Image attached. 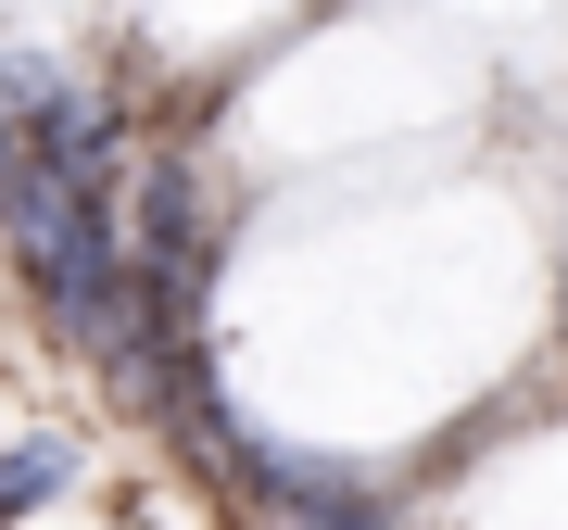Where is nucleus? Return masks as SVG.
Masks as SVG:
<instances>
[{
	"label": "nucleus",
	"instance_id": "f257e3e1",
	"mask_svg": "<svg viewBox=\"0 0 568 530\" xmlns=\"http://www.w3.org/2000/svg\"><path fill=\"white\" fill-rule=\"evenodd\" d=\"M0 241L26 253V278H39V304L63 342L114 354V367H140V241L114 227L102 190L51 177V164H26V177H0Z\"/></svg>",
	"mask_w": 568,
	"mask_h": 530
},
{
	"label": "nucleus",
	"instance_id": "f03ea898",
	"mask_svg": "<svg viewBox=\"0 0 568 530\" xmlns=\"http://www.w3.org/2000/svg\"><path fill=\"white\" fill-rule=\"evenodd\" d=\"M13 114H26V152L51 164V177H77V190H102V164H114V102L102 89H77L63 63H13Z\"/></svg>",
	"mask_w": 568,
	"mask_h": 530
},
{
	"label": "nucleus",
	"instance_id": "7ed1b4c3",
	"mask_svg": "<svg viewBox=\"0 0 568 530\" xmlns=\"http://www.w3.org/2000/svg\"><path fill=\"white\" fill-rule=\"evenodd\" d=\"M190 253H203V177L190 152H164L140 177V278H190Z\"/></svg>",
	"mask_w": 568,
	"mask_h": 530
},
{
	"label": "nucleus",
	"instance_id": "20e7f679",
	"mask_svg": "<svg viewBox=\"0 0 568 530\" xmlns=\"http://www.w3.org/2000/svg\"><path fill=\"white\" fill-rule=\"evenodd\" d=\"M77 492V442L63 429H26V442H0V530H26L39 506Z\"/></svg>",
	"mask_w": 568,
	"mask_h": 530
},
{
	"label": "nucleus",
	"instance_id": "39448f33",
	"mask_svg": "<svg viewBox=\"0 0 568 530\" xmlns=\"http://www.w3.org/2000/svg\"><path fill=\"white\" fill-rule=\"evenodd\" d=\"M291 530H392V506H366V492H328L316 518H291Z\"/></svg>",
	"mask_w": 568,
	"mask_h": 530
}]
</instances>
